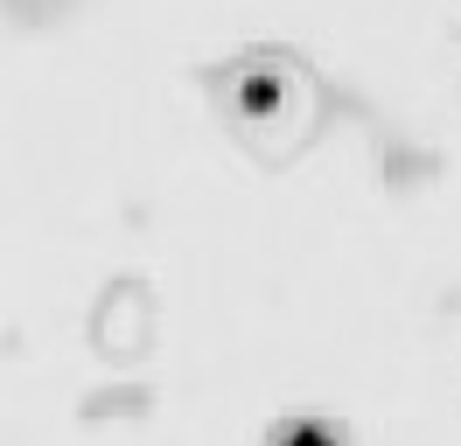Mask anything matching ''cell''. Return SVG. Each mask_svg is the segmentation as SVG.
Segmentation results:
<instances>
[{
  "label": "cell",
  "instance_id": "1",
  "mask_svg": "<svg viewBox=\"0 0 461 446\" xmlns=\"http://www.w3.org/2000/svg\"><path fill=\"white\" fill-rule=\"evenodd\" d=\"M273 446H343L329 425H273Z\"/></svg>",
  "mask_w": 461,
  "mask_h": 446
}]
</instances>
